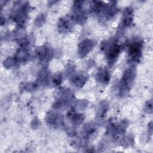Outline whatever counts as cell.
Segmentation results:
<instances>
[{"label":"cell","mask_w":153,"mask_h":153,"mask_svg":"<svg viewBox=\"0 0 153 153\" xmlns=\"http://www.w3.org/2000/svg\"><path fill=\"white\" fill-rule=\"evenodd\" d=\"M101 48L105 53L109 65H113L117 60L121 50V47L117 40L110 38L105 41L102 42Z\"/></svg>","instance_id":"cell-1"},{"label":"cell","mask_w":153,"mask_h":153,"mask_svg":"<svg viewBox=\"0 0 153 153\" xmlns=\"http://www.w3.org/2000/svg\"><path fill=\"white\" fill-rule=\"evenodd\" d=\"M136 75V71L134 68H129L124 72L119 85V94L121 96L124 97L128 95L133 84Z\"/></svg>","instance_id":"cell-2"},{"label":"cell","mask_w":153,"mask_h":153,"mask_svg":"<svg viewBox=\"0 0 153 153\" xmlns=\"http://www.w3.org/2000/svg\"><path fill=\"white\" fill-rule=\"evenodd\" d=\"M128 57L133 64L138 63L140 60L143 49V41L139 38H134L128 44Z\"/></svg>","instance_id":"cell-3"},{"label":"cell","mask_w":153,"mask_h":153,"mask_svg":"<svg viewBox=\"0 0 153 153\" xmlns=\"http://www.w3.org/2000/svg\"><path fill=\"white\" fill-rule=\"evenodd\" d=\"M83 1H75L72 7L73 15L72 19L76 23L79 24H84L87 20V15L85 10L82 8Z\"/></svg>","instance_id":"cell-4"},{"label":"cell","mask_w":153,"mask_h":153,"mask_svg":"<svg viewBox=\"0 0 153 153\" xmlns=\"http://www.w3.org/2000/svg\"><path fill=\"white\" fill-rule=\"evenodd\" d=\"M29 10V5L27 3L21 4L17 7L12 14L13 20L19 25H23L27 18V13Z\"/></svg>","instance_id":"cell-5"},{"label":"cell","mask_w":153,"mask_h":153,"mask_svg":"<svg viewBox=\"0 0 153 153\" xmlns=\"http://www.w3.org/2000/svg\"><path fill=\"white\" fill-rule=\"evenodd\" d=\"M72 98V93L68 89H62L57 94V99L54 105L56 109H63L66 107Z\"/></svg>","instance_id":"cell-6"},{"label":"cell","mask_w":153,"mask_h":153,"mask_svg":"<svg viewBox=\"0 0 153 153\" xmlns=\"http://www.w3.org/2000/svg\"><path fill=\"white\" fill-rule=\"evenodd\" d=\"M96 44L94 40L86 39L82 41L78 45V53L80 57L83 58L86 56L94 48Z\"/></svg>","instance_id":"cell-7"},{"label":"cell","mask_w":153,"mask_h":153,"mask_svg":"<svg viewBox=\"0 0 153 153\" xmlns=\"http://www.w3.org/2000/svg\"><path fill=\"white\" fill-rule=\"evenodd\" d=\"M36 53L39 59L42 62H48L53 56V50L45 45L38 47Z\"/></svg>","instance_id":"cell-8"},{"label":"cell","mask_w":153,"mask_h":153,"mask_svg":"<svg viewBox=\"0 0 153 153\" xmlns=\"http://www.w3.org/2000/svg\"><path fill=\"white\" fill-rule=\"evenodd\" d=\"M133 10L131 7L127 8L123 14L121 20V26L123 27H129L133 22Z\"/></svg>","instance_id":"cell-9"},{"label":"cell","mask_w":153,"mask_h":153,"mask_svg":"<svg viewBox=\"0 0 153 153\" xmlns=\"http://www.w3.org/2000/svg\"><path fill=\"white\" fill-rule=\"evenodd\" d=\"M96 79L102 84H107L110 79V74L106 68L99 69L95 75Z\"/></svg>","instance_id":"cell-10"},{"label":"cell","mask_w":153,"mask_h":153,"mask_svg":"<svg viewBox=\"0 0 153 153\" xmlns=\"http://www.w3.org/2000/svg\"><path fill=\"white\" fill-rule=\"evenodd\" d=\"M88 75L84 73H78L73 76L71 78L72 84L76 87L81 88L87 82Z\"/></svg>","instance_id":"cell-11"},{"label":"cell","mask_w":153,"mask_h":153,"mask_svg":"<svg viewBox=\"0 0 153 153\" xmlns=\"http://www.w3.org/2000/svg\"><path fill=\"white\" fill-rule=\"evenodd\" d=\"M71 22L69 19L63 17L58 20L57 29L60 33H66L71 29Z\"/></svg>","instance_id":"cell-12"},{"label":"cell","mask_w":153,"mask_h":153,"mask_svg":"<svg viewBox=\"0 0 153 153\" xmlns=\"http://www.w3.org/2000/svg\"><path fill=\"white\" fill-rule=\"evenodd\" d=\"M47 123L53 126H59L63 123V117L58 114L51 113L47 115Z\"/></svg>","instance_id":"cell-13"},{"label":"cell","mask_w":153,"mask_h":153,"mask_svg":"<svg viewBox=\"0 0 153 153\" xmlns=\"http://www.w3.org/2000/svg\"><path fill=\"white\" fill-rule=\"evenodd\" d=\"M49 72L47 69H41L38 74L37 81L39 85H45L48 83Z\"/></svg>","instance_id":"cell-14"},{"label":"cell","mask_w":153,"mask_h":153,"mask_svg":"<svg viewBox=\"0 0 153 153\" xmlns=\"http://www.w3.org/2000/svg\"><path fill=\"white\" fill-rule=\"evenodd\" d=\"M69 118L71 120V123L74 125L79 126L84 121V117L82 114L75 113L74 112H71L68 115Z\"/></svg>","instance_id":"cell-15"},{"label":"cell","mask_w":153,"mask_h":153,"mask_svg":"<svg viewBox=\"0 0 153 153\" xmlns=\"http://www.w3.org/2000/svg\"><path fill=\"white\" fill-rule=\"evenodd\" d=\"M108 109V104L107 102L106 101L102 102L99 105V107L97 108V116L100 118L104 117Z\"/></svg>","instance_id":"cell-16"},{"label":"cell","mask_w":153,"mask_h":153,"mask_svg":"<svg viewBox=\"0 0 153 153\" xmlns=\"http://www.w3.org/2000/svg\"><path fill=\"white\" fill-rule=\"evenodd\" d=\"M45 21V16H44V14H42L39 15V16H38V17L36 19V20L35 21V26H36L38 27H40L44 25Z\"/></svg>","instance_id":"cell-17"},{"label":"cell","mask_w":153,"mask_h":153,"mask_svg":"<svg viewBox=\"0 0 153 153\" xmlns=\"http://www.w3.org/2000/svg\"><path fill=\"white\" fill-rule=\"evenodd\" d=\"M52 81L54 84V85H55L56 86H57L59 85H60L62 81V76L60 74H55L53 77V79Z\"/></svg>","instance_id":"cell-18"},{"label":"cell","mask_w":153,"mask_h":153,"mask_svg":"<svg viewBox=\"0 0 153 153\" xmlns=\"http://www.w3.org/2000/svg\"><path fill=\"white\" fill-rule=\"evenodd\" d=\"M15 63H16V62L14 57H8L4 62V65L6 68H11Z\"/></svg>","instance_id":"cell-19"},{"label":"cell","mask_w":153,"mask_h":153,"mask_svg":"<svg viewBox=\"0 0 153 153\" xmlns=\"http://www.w3.org/2000/svg\"><path fill=\"white\" fill-rule=\"evenodd\" d=\"M145 111L148 114L152 113V100L148 101L145 106Z\"/></svg>","instance_id":"cell-20"}]
</instances>
